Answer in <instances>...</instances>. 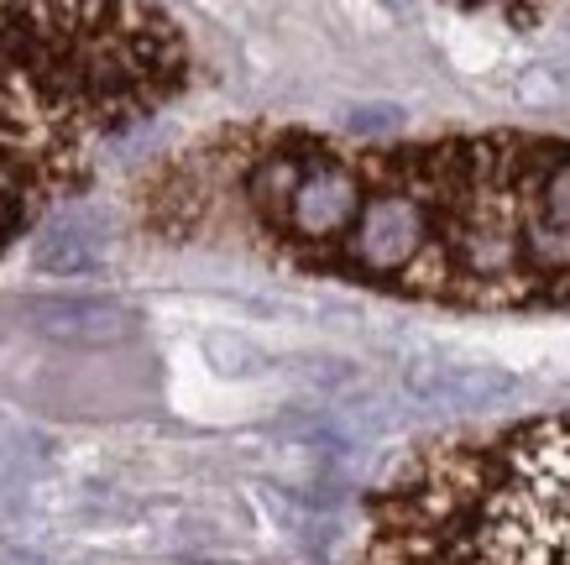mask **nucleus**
Instances as JSON below:
<instances>
[{
	"instance_id": "f257e3e1",
	"label": "nucleus",
	"mask_w": 570,
	"mask_h": 565,
	"mask_svg": "<svg viewBox=\"0 0 570 565\" xmlns=\"http://www.w3.org/2000/svg\"><path fill=\"white\" fill-rule=\"evenodd\" d=\"M137 221L450 314H570V137L450 131L387 142L242 120L163 157Z\"/></svg>"
},
{
	"instance_id": "f03ea898",
	"label": "nucleus",
	"mask_w": 570,
	"mask_h": 565,
	"mask_svg": "<svg viewBox=\"0 0 570 565\" xmlns=\"http://www.w3.org/2000/svg\"><path fill=\"white\" fill-rule=\"evenodd\" d=\"M189 79L194 48L163 6H0V257Z\"/></svg>"
},
{
	"instance_id": "7ed1b4c3",
	"label": "nucleus",
	"mask_w": 570,
	"mask_h": 565,
	"mask_svg": "<svg viewBox=\"0 0 570 565\" xmlns=\"http://www.w3.org/2000/svg\"><path fill=\"white\" fill-rule=\"evenodd\" d=\"M351 565H570V419L409 450L366 497Z\"/></svg>"
},
{
	"instance_id": "20e7f679",
	"label": "nucleus",
	"mask_w": 570,
	"mask_h": 565,
	"mask_svg": "<svg viewBox=\"0 0 570 565\" xmlns=\"http://www.w3.org/2000/svg\"><path fill=\"white\" fill-rule=\"evenodd\" d=\"M409 393L440 409H461V413H487L498 403H513L523 393V377H513L508 367L487 357H424L409 367Z\"/></svg>"
},
{
	"instance_id": "39448f33",
	"label": "nucleus",
	"mask_w": 570,
	"mask_h": 565,
	"mask_svg": "<svg viewBox=\"0 0 570 565\" xmlns=\"http://www.w3.org/2000/svg\"><path fill=\"white\" fill-rule=\"evenodd\" d=\"M32 262L37 267H48V273H58V277H85L105 262V241H100L95 225H85L79 210L63 205L58 215H48V221L37 225Z\"/></svg>"
},
{
	"instance_id": "423d86ee",
	"label": "nucleus",
	"mask_w": 570,
	"mask_h": 565,
	"mask_svg": "<svg viewBox=\"0 0 570 565\" xmlns=\"http://www.w3.org/2000/svg\"><path fill=\"white\" fill-rule=\"evenodd\" d=\"M445 58L455 64L461 74H471V79H487V74H498V69H519L513 64V48H508V37L498 32V27H455L450 21L445 32Z\"/></svg>"
}]
</instances>
